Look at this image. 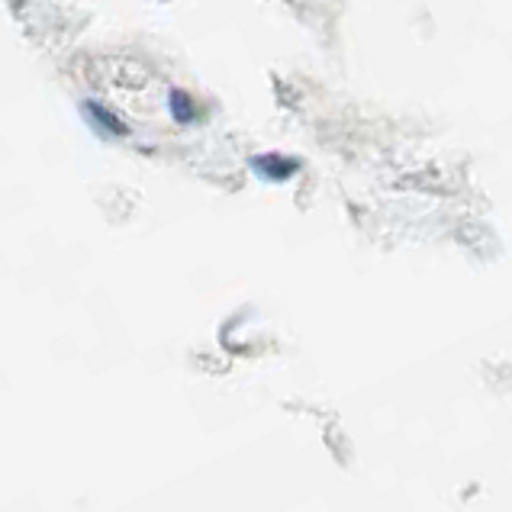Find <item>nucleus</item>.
I'll use <instances>...</instances> for the list:
<instances>
[{
    "instance_id": "obj_1",
    "label": "nucleus",
    "mask_w": 512,
    "mask_h": 512,
    "mask_svg": "<svg viewBox=\"0 0 512 512\" xmlns=\"http://www.w3.org/2000/svg\"><path fill=\"white\" fill-rule=\"evenodd\" d=\"M248 165H252V171L258 174L261 181H271V184H281V181L294 178V174L300 171L297 158H284V155H255Z\"/></svg>"
},
{
    "instance_id": "obj_2",
    "label": "nucleus",
    "mask_w": 512,
    "mask_h": 512,
    "mask_svg": "<svg viewBox=\"0 0 512 512\" xmlns=\"http://www.w3.org/2000/svg\"><path fill=\"white\" fill-rule=\"evenodd\" d=\"M84 116L91 120L100 133H110V136H129V129H126V123L123 120H116V116L107 110V107H100V104H94V100H84Z\"/></svg>"
},
{
    "instance_id": "obj_3",
    "label": "nucleus",
    "mask_w": 512,
    "mask_h": 512,
    "mask_svg": "<svg viewBox=\"0 0 512 512\" xmlns=\"http://www.w3.org/2000/svg\"><path fill=\"white\" fill-rule=\"evenodd\" d=\"M171 113H174V120H178V123H190V120H194V110H190V97H184L181 91H174L171 94Z\"/></svg>"
}]
</instances>
